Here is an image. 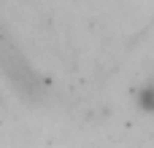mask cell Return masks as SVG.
I'll use <instances>...</instances> for the list:
<instances>
[{
  "instance_id": "cell-1",
  "label": "cell",
  "mask_w": 154,
  "mask_h": 148,
  "mask_svg": "<svg viewBox=\"0 0 154 148\" xmlns=\"http://www.w3.org/2000/svg\"><path fill=\"white\" fill-rule=\"evenodd\" d=\"M0 67L5 73V78L11 81V86L16 89V94H22L30 102L46 100V84H43V78L32 70V65L27 62V57L19 51V46L5 32H0Z\"/></svg>"
}]
</instances>
